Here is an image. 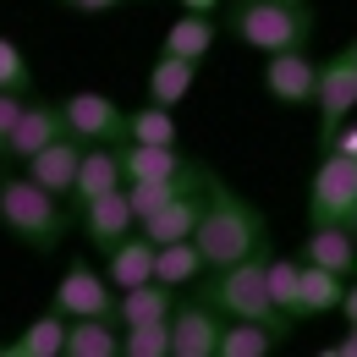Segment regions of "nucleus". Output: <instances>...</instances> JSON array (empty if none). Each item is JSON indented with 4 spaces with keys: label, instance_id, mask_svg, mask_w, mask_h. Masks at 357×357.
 <instances>
[{
    "label": "nucleus",
    "instance_id": "1",
    "mask_svg": "<svg viewBox=\"0 0 357 357\" xmlns=\"http://www.w3.org/2000/svg\"><path fill=\"white\" fill-rule=\"evenodd\" d=\"M198 253L209 269H225L236 259H253V253H269V231H264V215L236 198L225 181H204V215H198V231H192Z\"/></svg>",
    "mask_w": 357,
    "mask_h": 357
},
{
    "label": "nucleus",
    "instance_id": "2",
    "mask_svg": "<svg viewBox=\"0 0 357 357\" xmlns=\"http://www.w3.org/2000/svg\"><path fill=\"white\" fill-rule=\"evenodd\" d=\"M198 297L215 313H225V319H259V324H275V330L291 335V313H280L275 297H269V253H253V259H236V264L215 269L198 286Z\"/></svg>",
    "mask_w": 357,
    "mask_h": 357
},
{
    "label": "nucleus",
    "instance_id": "3",
    "mask_svg": "<svg viewBox=\"0 0 357 357\" xmlns=\"http://www.w3.org/2000/svg\"><path fill=\"white\" fill-rule=\"evenodd\" d=\"M0 225L22 242V248H39V253H50V248H61V236H66V209H61V198L55 192H45L39 181L28 176H0Z\"/></svg>",
    "mask_w": 357,
    "mask_h": 357
},
{
    "label": "nucleus",
    "instance_id": "4",
    "mask_svg": "<svg viewBox=\"0 0 357 357\" xmlns=\"http://www.w3.org/2000/svg\"><path fill=\"white\" fill-rule=\"evenodd\" d=\"M231 33L242 39V45L264 50H297L313 39V11L303 0H236L231 6Z\"/></svg>",
    "mask_w": 357,
    "mask_h": 357
},
{
    "label": "nucleus",
    "instance_id": "5",
    "mask_svg": "<svg viewBox=\"0 0 357 357\" xmlns=\"http://www.w3.org/2000/svg\"><path fill=\"white\" fill-rule=\"evenodd\" d=\"M313 220H335V225H357V160L324 149L319 171H313Z\"/></svg>",
    "mask_w": 357,
    "mask_h": 357
},
{
    "label": "nucleus",
    "instance_id": "6",
    "mask_svg": "<svg viewBox=\"0 0 357 357\" xmlns=\"http://www.w3.org/2000/svg\"><path fill=\"white\" fill-rule=\"evenodd\" d=\"M50 308H61L66 319H116V286H110L105 269L72 259L61 269V280H55V303Z\"/></svg>",
    "mask_w": 357,
    "mask_h": 357
},
{
    "label": "nucleus",
    "instance_id": "7",
    "mask_svg": "<svg viewBox=\"0 0 357 357\" xmlns=\"http://www.w3.org/2000/svg\"><path fill=\"white\" fill-rule=\"evenodd\" d=\"M61 121L77 143H121L127 137V110L110 93H72L61 99Z\"/></svg>",
    "mask_w": 357,
    "mask_h": 357
},
{
    "label": "nucleus",
    "instance_id": "8",
    "mask_svg": "<svg viewBox=\"0 0 357 357\" xmlns=\"http://www.w3.org/2000/svg\"><path fill=\"white\" fill-rule=\"evenodd\" d=\"M127 187V165H121V143H89L83 149V165H77V181H72V215H83L93 198Z\"/></svg>",
    "mask_w": 357,
    "mask_h": 357
},
{
    "label": "nucleus",
    "instance_id": "9",
    "mask_svg": "<svg viewBox=\"0 0 357 357\" xmlns=\"http://www.w3.org/2000/svg\"><path fill=\"white\" fill-rule=\"evenodd\" d=\"M319 116H324V132L330 127H341L347 116L357 110V45L335 50L324 66H319Z\"/></svg>",
    "mask_w": 357,
    "mask_h": 357
},
{
    "label": "nucleus",
    "instance_id": "10",
    "mask_svg": "<svg viewBox=\"0 0 357 357\" xmlns=\"http://www.w3.org/2000/svg\"><path fill=\"white\" fill-rule=\"evenodd\" d=\"M264 89L280 99V105H308L319 93V61L308 55V45L297 50H275L264 66Z\"/></svg>",
    "mask_w": 357,
    "mask_h": 357
},
{
    "label": "nucleus",
    "instance_id": "11",
    "mask_svg": "<svg viewBox=\"0 0 357 357\" xmlns=\"http://www.w3.org/2000/svg\"><path fill=\"white\" fill-rule=\"evenodd\" d=\"M220 313L209 308L204 297L198 303H176L171 313V352L176 357H220Z\"/></svg>",
    "mask_w": 357,
    "mask_h": 357
},
{
    "label": "nucleus",
    "instance_id": "12",
    "mask_svg": "<svg viewBox=\"0 0 357 357\" xmlns=\"http://www.w3.org/2000/svg\"><path fill=\"white\" fill-rule=\"evenodd\" d=\"M83 149H89V143H77L72 132H61L55 143H45L22 171L39 181L45 192H55V198L66 204V198H72V181H77V165H83Z\"/></svg>",
    "mask_w": 357,
    "mask_h": 357
},
{
    "label": "nucleus",
    "instance_id": "13",
    "mask_svg": "<svg viewBox=\"0 0 357 357\" xmlns=\"http://www.w3.org/2000/svg\"><path fill=\"white\" fill-rule=\"evenodd\" d=\"M66 132V121H61V105H22V116H17V127L6 137V149H0V160H17V165H28L45 143Z\"/></svg>",
    "mask_w": 357,
    "mask_h": 357
},
{
    "label": "nucleus",
    "instance_id": "14",
    "mask_svg": "<svg viewBox=\"0 0 357 357\" xmlns=\"http://www.w3.org/2000/svg\"><path fill=\"white\" fill-rule=\"evenodd\" d=\"M77 225H83V236H89L93 248H116L127 231H137V209H132V198H127V187L93 198L89 209L77 215Z\"/></svg>",
    "mask_w": 357,
    "mask_h": 357
},
{
    "label": "nucleus",
    "instance_id": "15",
    "mask_svg": "<svg viewBox=\"0 0 357 357\" xmlns=\"http://www.w3.org/2000/svg\"><path fill=\"white\" fill-rule=\"evenodd\" d=\"M303 259H308V264L335 269V275H357V225L313 220L308 242H303Z\"/></svg>",
    "mask_w": 357,
    "mask_h": 357
},
{
    "label": "nucleus",
    "instance_id": "16",
    "mask_svg": "<svg viewBox=\"0 0 357 357\" xmlns=\"http://www.w3.org/2000/svg\"><path fill=\"white\" fill-rule=\"evenodd\" d=\"M154 259H160V248H154L143 231H127L116 248H105V275H110L116 291H127V286L154 280Z\"/></svg>",
    "mask_w": 357,
    "mask_h": 357
},
{
    "label": "nucleus",
    "instance_id": "17",
    "mask_svg": "<svg viewBox=\"0 0 357 357\" xmlns=\"http://www.w3.org/2000/svg\"><path fill=\"white\" fill-rule=\"evenodd\" d=\"M204 181H209V171H204L198 160H187V171H176V176H137V181H127V198H132L137 220H143V215L165 209V204L181 198V192H198Z\"/></svg>",
    "mask_w": 357,
    "mask_h": 357
},
{
    "label": "nucleus",
    "instance_id": "18",
    "mask_svg": "<svg viewBox=\"0 0 357 357\" xmlns=\"http://www.w3.org/2000/svg\"><path fill=\"white\" fill-rule=\"evenodd\" d=\"M198 215H204V187H198V192L171 198V204H165V209H154V215H143V220H137V231H143L154 248H165V242L192 236V231H198Z\"/></svg>",
    "mask_w": 357,
    "mask_h": 357
},
{
    "label": "nucleus",
    "instance_id": "19",
    "mask_svg": "<svg viewBox=\"0 0 357 357\" xmlns=\"http://www.w3.org/2000/svg\"><path fill=\"white\" fill-rule=\"evenodd\" d=\"M171 313H176V286H165V280H143L116 297L121 324H149V319H171Z\"/></svg>",
    "mask_w": 357,
    "mask_h": 357
},
{
    "label": "nucleus",
    "instance_id": "20",
    "mask_svg": "<svg viewBox=\"0 0 357 357\" xmlns=\"http://www.w3.org/2000/svg\"><path fill=\"white\" fill-rule=\"evenodd\" d=\"M6 357H66V313L50 308L45 319H33L11 347H0Z\"/></svg>",
    "mask_w": 357,
    "mask_h": 357
},
{
    "label": "nucleus",
    "instance_id": "21",
    "mask_svg": "<svg viewBox=\"0 0 357 357\" xmlns=\"http://www.w3.org/2000/svg\"><path fill=\"white\" fill-rule=\"evenodd\" d=\"M286 341V330L275 324H259V319H231L220 330V357H269Z\"/></svg>",
    "mask_w": 357,
    "mask_h": 357
},
{
    "label": "nucleus",
    "instance_id": "22",
    "mask_svg": "<svg viewBox=\"0 0 357 357\" xmlns=\"http://www.w3.org/2000/svg\"><path fill=\"white\" fill-rule=\"evenodd\" d=\"M121 165H127V181L187 171V160L176 154V143H127V137H121Z\"/></svg>",
    "mask_w": 357,
    "mask_h": 357
},
{
    "label": "nucleus",
    "instance_id": "23",
    "mask_svg": "<svg viewBox=\"0 0 357 357\" xmlns=\"http://www.w3.org/2000/svg\"><path fill=\"white\" fill-rule=\"evenodd\" d=\"M116 319H66V357H116Z\"/></svg>",
    "mask_w": 357,
    "mask_h": 357
},
{
    "label": "nucleus",
    "instance_id": "24",
    "mask_svg": "<svg viewBox=\"0 0 357 357\" xmlns=\"http://www.w3.org/2000/svg\"><path fill=\"white\" fill-rule=\"evenodd\" d=\"M215 45V22L204 11H181L176 22L165 28V55H181V61H204Z\"/></svg>",
    "mask_w": 357,
    "mask_h": 357
},
{
    "label": "nucleus",
    "instance_id": "25",
    "mask_svg": "<svg viewBox=\"0 0 357 357\" xmlns=\"http://www.w3.org/2000/svg\"><path fill=\"white\" fill-rule=\"evenodd\" d=\"M192 66H198V61H181V55H165V50H160V61H154V72H149V99L176 110L181 99H187V89H192Z\"/></svg>",
    "mask_w": 357,
    "mask_h": 357
},
{
    "label": "nucleus",
    "instance_id": "26",
    "mask_svg": "<svg viewBox=\"0 0 357 357\" xmlns=\"http://www.w3.org/2000/svg\"><path fill=\"white\" fill-rule=\"evenodd\" d=\"M204 269H209V264H204L198 242L181 236V242H165V248H160V259H154V280H165V286H192Z\"/></svg>",
    "mask_w": 357,
    "mask_h": 357
},
{
    "label": "nucleus",
    "instance_id": "27",
    "mask_svg": "<svg viewBox=\"0 0 357 357\" xmlns=\"http://www.w3.org/2000/svg\"><path fill=\"white\" fill-rule=\"evenodd\" d=\"M341 297H347V275L324 264H303V313H330L341 308Z\"/></svg>",
    "mask_w": 357,
    "mask_h": 357
},
{
    "label": "nucleus",
    "instance_id": "28",
    "mask_svg": "<svg viewBox=\"0 0 357 357\" xmlns=\"http://www.w3.org/2000/svg\"><path fill=\"white\" fill-rule=\"evenodd\" d=\"M269 297L280 313L303 319V264L297 259H269Z\"/></svg>",
    "mask_w": 357,
    "mask_h": 357
},
{
    "label": "nucleus",
    "instance_id": "29",
    "mask_svg": "<svg viewBox=\"0 0 357 357\" xmlns=\"http://www.w3.org/2000/svg\"><path fill=\"white\" fill-rule=\"evenodd\" d=\"M127 143H176V121H171V105H143L127 116Z\"/></svg>",
    "mask_w": 357,
    "mask_h": 357
},
{
    "label": "nucleus",
    "instance_id": "30",
    "mask_svg": "<svg viewBox=\"0 0 357 357\" xmlns=\"http://www.w3.org/2000/svg\"><path fill=\"white\" fill-rule=\"evenodd\" d=\"M127 357H165L171 352V319H149V324H127L121 335Z\"/></svg>",
    "mask_w": 357,
    "mask_h": 357
},
{
    "label": "nucleus",
    "instance_id": "31",
    "mask_svg": "<svg viewBox=\"0 0 357 357\" xmlns=\"http://www.w3.org/2000/svg\"><path fill=\"white\" fill-rule=\"evenodd\" d=\"M0 89H6V93H28V89H33V66H28V55H22L17 39H6V33H0Z\"/></svg>",
    "mask_w": 357,
    "mask_h": 357
},
{
    "label": "nucleus",
    "instance_id": "32",
    "mask_svg": "<svg viewBox=\"0 0 357 357\" xmlns=\"http://www.w3.org/2000/svg\"><path fill=\"white\" fill-rule=\"evenodd\" d=\"M22 93H6L0 89V149H6V137H11V127H17V116H22Z\"/></svg>",
    "mask_w": 357,
    "mask_h": 357
},
{
    "label": "nucleus",
    "instance_id": "33",
    "mask_svg": "<svg viewBox=\"0 0 357 357\" xmlns=\"http://www.w3.org/2000/svg\"><path fill=\"white\" fill-rule=\"evenodd\" d=\"M324 149L352 154V160H357V127H330V132H324Z\"/></svg>",
    "mask_w": 357,
    "mask_h": 357
},
{
    "label": "nucleus",
    "instance_id": "34",
    "mask_svg": "<svg viewBox=\"0 0 357 357\" xmlns=\"http://www.w3.org/2000/svg\"><path fill=\"white\" fill-rule=\"evenodd\" d=\"M72 11H83V17H99V11H110V6H121V0H66Z\"/></svg>",
    "mask_w": 357,
    "mask_h": 357
},
{
    "label": "nucleus",
    "instance_id": "35",
    "mask_svg": "<svg viewBox=\"0 0 357 357\" xmlns=\"http://www.w3.org/2000/svg\"><path fill=\"white\" fill-rule=\"evenodd\" d=\"M330 357H357V324H352V335H347L341 347H330Z\"/></svg>",
    "mask_w": 357,
    "mask_h": 357
},
{
    "label": "nucleus",
    "instance_id": "36",
    "mask_svg": "<svg viewBox=\"0 0 357 357\" xmlns=\"http://www.w3.org/2000/svg\"><path fill=\"white\" fill-rule=\"evenodd\" d=\"M341 313H347V319L357 324V286H347V297H341Z\"/></svg>",
    "mask_w": 357,
    "mask_h": 357
},
{
    "label": "nucleus",
    "instance_id": "37",
    "mask_svg": "<svg viewBox=\"0 0 357 357\" xmlns=\"http://www.w3.org/2000/svg\"><path fill=\"white\" fill-rule=\"evenodd\" d=\"M215 6H220V0H181V11H204V17H209Z\"/></svg>",
    "mask_w": 357,
    "mask_h": 357
}]
</instances>
